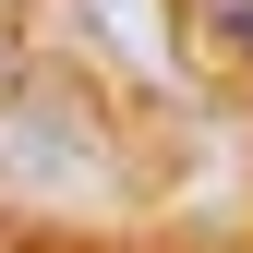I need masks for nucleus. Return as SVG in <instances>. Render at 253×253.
<instances>
[{"label": "nucleus", "instance_id": "4", "mask_svg": "<svg viewBox=\"0 0 253 253\" xmlns=\"http://www.w3.org/2000/svg\"><path fill=\"white\" fill-rule=\"evenodd\" d=\"M24 73V37H12V12H0V84H12Z\"/></svg>", "mask_w": 253, "mask_h": 253}, {"label": "nucleus", "instance_id": "5", "mask_svg": "<svg viewBox=\"0 0 253 253\" xmlns=\"http://www.w3.org/2000/svg\"><path fill=\"white\" fill-rule=\"evenodd\" d=\"M0 12H24V0H0Z\"/></svg>", "mask_w": 253, "mask_h": 253}, {"label": "nucleus", "instance_id": "2", "mask_svg": "<svg viewBox=\"0 0 253 253\" xmlns=\"http://www.w3.org/2000/svg\"><path fill=\"white\" fill-rule=\"evenodd\" d=\"M73 12L133 84H157V97L181 84V0H73Z\"/></svg>", "mask_w": 253, "mask_h": 253}, {"label": "nucleus", "instance_id": "1", "mask_svg": "<svg viewBox=\"0 0 253 253\" xmlns=\"http://www.w3.org/2000/svg\"><path fill=\"white\" fill-rule=\"evenodd\" d=\"M0 193H121V145L84 84H60V73L0 84Z\"/></svg>", "mask_w": 253, "mask_h": 253}, {"label": "nucleus", "instance_id": "3", "mask_svg": "<svg viewBox=\"0 0 253 253\" xmlns=\"http://www.w3.org/2000/svg\"><path fill=\"white\" fill-rule=\"evenodd\" d=\"M193 12L217 24V48H241V60H253V0H193Z\"/></svg>", "mask_w": 253, "mask_h": 253}]
</instances>
